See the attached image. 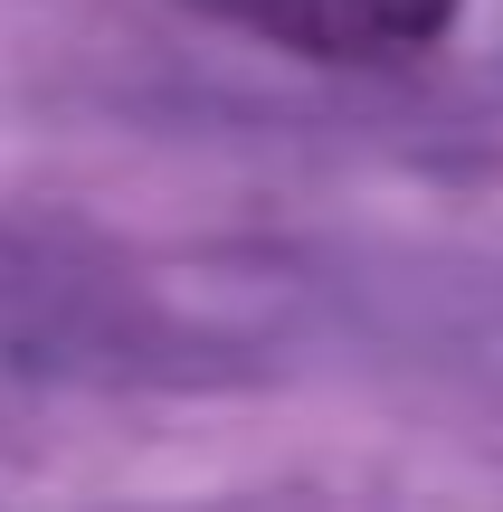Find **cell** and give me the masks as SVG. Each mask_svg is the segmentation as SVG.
<instances>
[{"label":"cell","mask_w":503,"mask_h":512,"mask_svg":"<svg viewBox=\"0 0 503 512\" xmlns=\"http://www.w3.org/2000/svg\"><path fill=\"white\" fill-rule=\"evenodd\" d=\"M181 10L219 19L276 57H304V67L371 76V67H418L466 19V0H181Z\"/></svg>","instance_id":"obj_1"}]
</instances>
